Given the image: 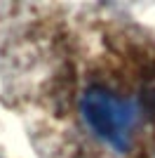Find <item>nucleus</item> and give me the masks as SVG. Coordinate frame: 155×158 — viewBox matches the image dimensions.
I'll use <instances>...</instances> for the list:
<instances>
[{"mask_svg":"<svg viewBox=\"0 0 155 158\" xmlns=\"http://www.w3.org/2000/svg\"><path fill=\"white\" fill-rule=\"evenodd\" d=\"M85 123L89 130L117 151H127L136 127V109L129 99H122L103 87H89L80 102Z\"/></svg>","mask_w":155,"mask_h":158,"instance_id":"nucleus-1","label":"nucleus"}]
</instances>
